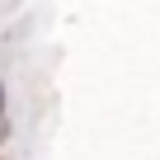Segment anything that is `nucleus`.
Instances as JSON below:
<instances>
[{"mask_svg": "<svg viewBox=\"0 0 160 160\" xmlns=\"http://www.w3.org/2000/svg\"><path fill=\"white\" fill-rule=\"evenodd\" d=\"M0 108H5V90H0Z\"/></svg>", "mask_w": 160, "mask_h": 160, "instance_id": "1", "label": "nucleus"}]
</instances>
